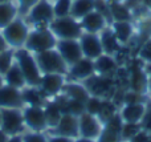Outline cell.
Wrapping results in <instances>:
<instances>
[{"label":"cell","instance_id":"cell-49","mask_svg":"<svg viewBox=\"0 0 151 142\" xmlns=\"http://www.w3.org/2000/svg\"><path fill=\"white\" fill-rule=\"evenodd\" d=\"M0 125H1V112H0Z\"/></svg>","mask_w":151,"mask_h":142},{"label":"cell","instance_id":"cell-18","mask_svg":"<svg viewBox=\"0 0 151 142\" xmlns=\"http://www.w3.org/2000/svg\"><path fill=\"white\" fill-rule=\"evenodd\" d=\"M78 21H80V24H81L82 31L89 32V33H99L102 29H105L107 25H109L106 19H105L99 12H97L96 9L89 12L88 15H85Z\"/></svg>","mask_w":151,"mask_h":142},{"label":"cell","instance_id":"cell-9","mask_svg":"<svg viewBox=\"0 0 151 142\" xmlns=\"http://www.w3.org/2000/svg\"><path fill=\"white\" fill-rule=\"evenodd\" d=\"M64 85H65V74L48 73L41 76L37 88L45 98H55L63 92Z\"/></svg>","mask_w":151,"mask_h":142},{"label":"cell","instance_id":"cell-6","mask_svg":"<svg viewBox=\"0 0 151 142\" xmlns=\"http://www.w3.org/2000/svg\"><path fill=\"white\" fill-rule=\"evenodd\" d=\"M28 21L35 25V28L49 27V24L55 20L53 4L49 0H39L27 15Z\"/></svg>","mask_w":151,"mask_h":142},{"label":"cell","instance_id":"cell-21","mask_svg":"<svg viewBox=\"0 0 151 142\" xmlns=\"http://www.w3.org/2000/svg\"><path fill=\"white\" fill-rule=\"evenodd\" d=\"M94 61V71L96 74H101V76H110L113 77L117 69L119 68L115 61L114 56L107 55V53H102L101 56L96 58Z\"/></svg>","mask_w":151,"mask_h":142},{"label":"cell","instance_id":"cell-20","mask_svg":"<svg viewBox=\"0 0 151 142\" xmlns=\"http://www.w3.org/2000/svg\"><path fill=\"white\" fill-rule=\"evenodd\" d=\"M110 27H111L114 35L117 36L118 41L121 43V45L129 44V41L137 33V28L134 21H111Z\"/></svg>","mask_w":151,"mask_h":142},{"label":"cell","instance_id":"cell-22","mask_svg":"<svg viewBox=\"0 0 151 142\" xmlns=\"http://www.w3.org/2000/svg\"><path fill=\"white\" fill-rule=\"evenodd\" d=\"M98 35H99V39H101V44H102L104 53L114 56L115 53H117V50L121 48V43L118 41L117 36L114 35V32H113L110 24L105 29H102Z\"/></svg>","mask_w":151,"mask_h":142},{"label":"cell","instance_id":"cell-41","mask_svg":"<svg viewBox=\"0 0 151 142\" xmlns=\"http://www.w3.org/2000/svg\"><path fill=\"white\" fill-rule=\"evenodd\" d=\"M48 142H73V138L64 137V136H56V134H53L52 137L48 138Z\"/></svg>","mask_w":151,"mask_h":142},{"label":"cell","instance_id":"cell-26","mask_svg":"<svg viewBox=\"0 0 151 142\" xmlns=\"http://www.w3.org/2000/svg\"><path fill=\"white\" fill-rule=\"evenodd\" d=\"M4 81L7 85L13 88H17V89H21V88L25 86V79H24L23 73H21L20 68H19L17 63L12 64L9 69L7 71V73L4 74Z\"/></svg>","mask_w":151,"mask_h":142},{"label":"cell","instance_id":"cell-19","mask_svg":"<svg viewBox=\"0 0 151 142\" xmlns=\"http://www.w3.org/2000/svg\"><path fill=\"white\" fill-rule=\"evenodd\" d=\"M147 102V101H146ZM146 102L138 104H125L119 108V116L123 122H133V124H141L142 118L146 112Z\"/></svg>","mask_w":151,"mask_h":142},{"label":"cell","instance_id":"cell-44","mask_svg":"<svg viewBox=\"0 0 151 142\" xmlns=\"http://www.w3.org/2000/svg\"><path fill=\"white\" fill-rule=\"evenodd\" d=\"M73 142H96V140H90V138H83V137H77L74 138Z\"/></svg>","mask_w":151,"mask_h":142},{"label":"cell","instance_id":"cell-48","mask_svg":"<svg viewBox=\"0 0 151 142\" xmlns=\"http://www.w3.org/2000/svg\"><path fill=\"white\" fill-rule=\"evenodd\" d=\"M7 1H9V0H0V3H7Z\"/></svg>","mask_w":151,"mask_h":142},{"label":"cell","instance_id":"cell-43","mask_svg":"<svg viewBox=\"0 0 151 142\" xmlns=\"http://www.w3.org/2000/svg\"><path fill=\"white\" fill-rule=\"evenodd\" d=\"M7 142H23V137H20L19 134H16V136H11V137L7 140Z\"/></svg>","mask_w":151,"mask_h":142},{"label":"cell","instance_id":"cell-5","mask_svg":"<svg viewBox=\"0 0 151 142\" xmlns=\"http://www.w3.org/2000/svg\"><path fill=\"white\" fill-rule=\"evenodd\" d=\"M82 84L89 92V94L99 97L102 100H110L114 90L117 89L113 77L101 76V74L96 73L93 76H90L89 79H86L85 81H82Z\"/></svg>","mask_w":151,"mask_h":142},{"label":"cell","instance_id":"cell-12","mask_svg":"<svg viewBox=\"0 0 151 142\" xmlns=\"http://www.w3.org/2000/svg\"><path fill=\"white\" fill-rule=\"evenodd\" d=\"M122 125L123 120L121 118L119 112H118L114 117H111L109 121L104 124V128H102L96 142H123L122 136H121Z\"/></svg>","mask_w":151,"mask_h":142},{"label":"cell","instance_id":"cell-11","mask_svg":"<svg viewBox=\"0 0 151 142\" xmlns=\"http://www.w3.org/2000/svg\"><path fill=\"white\" fill-rule=\"evenodd\" d=\"M24 124L32 132H44L48 129L44 106H27L23 112Z\"/></svg>","mask_w":151,"mask_h":142},{"label":"cell","instance_id":"cell-2","mask_svg":"<svg viewBox=\"0 0 151 142\" xmlns=\"http://www.w3.org/2000/svg\"><path fill=\"white\" fill-rule=\"evenodd\" d=\"M35 58L39 65V69L41 74L48 73H58V74H68L69 66L61 57L58 50L56 48L53 49H48L44 52L35 53Z\"/></svg>","mask_w":151,"mask_h":142},{"label":"cell","instance_id":"cell-37","mask_svg":"<svg viewBox=\"0 0 151 142\" xmlns=\"http://www.w3.org/2000/svg\"><path fill=\"white\" fill-rule=\"evenodd\" d=\"M141 126L142 129H145L147 133L151 134V101L149 98L146 102V112H145V116L141 121Z\"/></svg>","mask_w":151,"mask_h":142},{"label":"cell","instance_id":"cell-23","mask_svg":"<svg viewBox=\"0 0 151 142\" xmlns=\"http://www.w3.org/2000/svg\"><path fill=\"white\" fill-rule=\"evenodd\" d=\"M110 15L113 21H134L133 11L123 0L110 1Z\"/></svg>","mask_w":151,"mask_h":142},{"label":"cell","instance_id":"cell-27","mask_svg":"<svg viewBox=\"0 0 151 142\" xmlns=\"http://www.w3.org/2000/svg\"><path fill=\"white\" fill-rule=\"evenodd\" d=\"M44 113H45V120H47V125L50 129H53L58 124L60 118L63 117V112H61L60 106L56 104L55 100L47 101V104L44 105Z\"/></svg>","mask_w":151,"mask_h":142},{"label":"cell","instance_id":"cell-28","mask_svg":"<svg viewBox=\"0 0 151 142\" xmlns=\"http://www.w3.org/2000/svg\"><path fill=\"white\" fill-rule=\"evenodd\" d=\"M91 11H94V0H73L72 1L70 16L77 20L82 19Z\"/></svg>","mask_w":151,"mask_h":142},{"label":"cell","instance_id":"cell-31","mask_svg":"<svg viewBox=\"0 0 151 142\" xmlns=\"http://www.w3.org/2000/svg\"><path fill=\"white\" fill-rule=\"evenodd\" d=\"M72 1H73V0H56V1L53 3L55 19L56 17H65V16H70Z\"/></svg>","mask_w":151,"mask_h":142},{"label":"cell","instance_id":"cell-10","mask_svg":"<svg viewBox=\"0 0 151 142\" xmlns=\"http://www.w3.org/2000/svg\"><path fill=\"white\" fill-rule=\"evenodd\" d=\"M104 124L97 116L83 112L81 116H78V134L80 137L97 140L101 133Z\"/></svg>","mask_w":151,"mask_h":142},{"label":"cell","instance_id":"cell-50","mask_svg":"<svg viewBox=\"0 0 151 142\" xmlns=\"http://www.w3.org/2000/svg\"><path fill=\"white\" fill-rule=\"evenodd\" d=\"M109 1H119V0H109Z\"/></svg>","mask_w":151,"mask_h":142},{"label":"cell","instance_id":"cell-42","mask_svg":"<svg viewBox=\"0 0 151 142\" xmlns=\"http://www.w3.org/2000/svg\"><path fill=\"white\" fill-rule=\"evenodd\" d=\"M8 47L7 41L4 40V37H3V35H0V52H3V50H5Z\"/></svg>","mask_w":151,"mask_h":142},{"label":"cell","instance_id":"cell-33","mask_svg":"<svg viewBox=\"0 0 151 142\" xmlns=\"http://www.w3.org/2000/svg\"><path fill=\"white\" fill-rule=\"evenodd\" d=\"M102 101H104L102 98L96 97V96H90L88 98V101L85 102V112L93 114V116H98L102 106Z\"/></svg>","mask_w":151,"mask_h":142},{"label":"cell","instance_id":"cell-46","mask_svg":"<svg viewBox=\"0 0 151 142\" xmlns=\"http://www.w3.org/2000/svg\"><path fill=\"white\" fill-rule=\"evenodd\" d=\"M3 82H4V79H3V74H0V88L3 86Z\"/></svg>","mask_w":151,"mask_h":142},{"label":"cell","instance_id":"cell-39","mask_svg":"<svg viewBox=\"0 0 151 142\" xmlns=\"http://www.w3.org/2000/svg\"><path fill=\"white\" fill-rule=\"evenodd\" d=\"M23 142H48V138L40 132H32L24 136Z\"/></svg>","mask_w":151,"mask_h":142},{"label":"cell","instance_id":"cell-29","mask_svg":"<svg viewBox=\"0 0 151 142\" xmlns=\"http://www.w3.org/2000/svg\"><path fill=\"white\" fill-rule=\"evenodd\" d=\"M17 15V8L11 1L0 3V29L5 28L9 23H12Z\"/></svg>","mask_w":151,"mask_h":142},{"label":"cell","instance_id":"cell-40","mask_svg":"<svg viewBox=\"0 0 151 142\" xmlns=\"http://www.w3.org/2000/svg\"><path fill=\"white\" fill-rule=\"evenodd\" d=\"M150 137H151L150 133H147L145 129H141L129 142H149Z\"/></svg>","mask_w":151,"mask_h":142},{"label":"cell","instance_id":"cell-34","mask_svg":"<svg viewBox=\"0 0 151 142\" xmlns=\"http://www.w3.org/2000/svg\"><path fill=\"white\" fill-rule=\"evenodd\" d=\"M94 9L99 12L107 23H111V15H110V1L109 0H94Z\"/></svg>","mask_w":151,"mask_h":142},{"label":"cell","instance_id":"cell-3","mask_svg":"<svg viewBox=\"0 0 151 142\" xmlns=\"http://www.w3.org/2000/svg\"><path fill=\"white\" fill-rule=\"evenodd\" d=\"M49 29L57 40H78L83 33L80 21L72 16L56 17L49 24Z\"/></svg>","mask_w":151,"mask_h":142},{"label":"cell","instance_id":"cell-36","mask_svg":"<svg viewBox=\"0 0 151 142\" xmlns=\"http://www.w3.org/2000/svg\"><path fill=\"white\" fill-rule=\"evenodd\" d=\"M137 56L141 57L145 63H151V36L142 43Z\"/></svg>","mask_w":151,"mask_h":142},{"label":"cell","instance_id":"cell-35","mask_svg":"<svg viewBox=\"0 0 151 142\" xmlns=\"http://www.w3.org/2000/svg\"><path fill=\"white\" fill-rule=\"evenodd\" d=\"M13 61V52L5 49L0 52V74H5L7 71L12 66Z\"/></svg>","mask_w":151,"mask_h":142},{"label":"cell","instance_id":"cell-7","mask_svg":"<svg viewBox=\"0 0 151 142\" xmlns=\"http://www.w3.org/2000/svg\"><path fill=\"white\" fill-rule=\"evenodd\" d=\"M29 35L28 25L21 19H15L5 28H3V37L12 48H21L25 44Z\"/></svg>","mask_w":151,"mask_h":142},{"label":"cell","instance_id":"cell-13","mask_svg":"<svg viewBox=\"0 0 151 142\" xmlns=\"http://www.w3.org/2000/svg\"><path fill=\"white\" fill-rule=\"evenodd\" d=\"M81 45V50H82V56L88 57L90 60H96L98 56L104 53L101 44V39H99L98 33H89V32H83L81 37L78 39Z\"/></svg>","mask_w":151,"mask_h":142},{"label":"cell","instance_id":"cell-51","mask_svg":"<svg viewBox=\"0 0 151 142\" xmlns=\"http://www.w3.org/2000/svg\"><path fill=\"white\" fill-rule=\"evenodd\" d=\"M50 1H53V3H55V1H56V0H50Z\"/></svg>","mask_w":151,"mask_h":142},{"label":"cell","instance_id":"cell-17","mask_svg":"<svg viewBox=\"0 0 151 142\" xmlns=\"http://www.w3.org/2000/svg\"><path fill=\"white\" fill-rule=\"evenodd\" d=\"M23 106H24V101L20 89L9 86V85H3L0 88V109L3 108L20 109Z\"/></svg>","mask_w":151,"mask_h":142},{"label":"cell","instance_id":"cell-4","mask_svg":"<svg viewBox=\"0 0 151 142\" xmlns=\"http://www.w3.org/2000/svg\"><path fill=\"white\" fill-rule=\"evenodd\" d=\"M56 44H57L56 36L52 33L49 27H44V28H35L32 32H29L24 47L31 53H40L56 48Z\"/></svg>","mask_w":151,"mask_h":142},{"label":"cell","instance_id":"cell-14","mask_svg":"<svg viewBox=\"0 0 151 142\" xmlns=\"http://www.w3.org/2000/svg\"><path fill=\"white\" fill-rule=\"evenodd\" d=\"M56 49L58 50L68 66L73 65L81 57H83L78 40H57Z\"/></svg>","mask_w":151,"mask_h":142},{"label":"cell","instance_id":"cell-25","mask_svg":"<svg viewBox=\"0 0 151 142\" xmlns=\"http://www.w3.org/2000/svg\"><path fill=\"white\" fill-rule=\"evenodd\" d=\"M21 96H23L24 105L27 104L28 106H44L47 104V98L42 96L37 86H29L27 89H23Z\"/></svg>","mask_w":151,"mask_h":142},{"label":"cell","instance_id":"cell-32","mask_svg":"<svg viewBox=\"0 0 151 142\" xmlns=\"http://www.w3.org/2000/svg\"><path fill=\"white\" fill-rule=\"evenodd\" d=\"M142 129L141 124H133V122H123L122 130H121V136H122L123 142H129L139 130Z\"/></svg>","mask_w":151,"mask_h":142},{"label":"cell","instance_id":"cell-1","mask_svg":"<svg viewBox=\"0 0 151 142\" xmlns=\"http://www.w3.org/2000/svg\"><path fill=\"white\" fill-rule=\"evenodd\" d=\"M13 56H15L16 63H17L24 79H25V84L28 86H37L42 74L39 69L35 56L25 48H17Z\"/></svg>","mask_w":151,"mask_h":142},{"label":"cell","instance_id":"cell-45","mask_svg":"<svg viewBox=\"0 0 151 142\" xmlns=\"http://www.w3.org/2000/svg\"><path fill=\"white\" fill-rule=\"evenodd\" d=\"M7 140H8V136L0 129V142H7Z\"/></svg>","mask_w":151,"mask_h":142},{"label":"cell","instance_id":"cell-30","mask_svg":"<svg viewBox=\"0 0 151 142\" xmlns=\"http://www.w3.org/2000/svg\"><path fill=\"white\" fill-rule=\"evenodd\" d=\"M118 112H119V109H118V106L115 105L111 100H104L102 101L101 110H99V113L97 117L102 121V124H105V122L109 121L111 117H114Z\"/></svg>","mask_w":151,"mask_h":142},{"label":"cell","instance_id":"cell-24","mask_svg":"<svg viewBox=\"0 0 151 142\" xmlns=\"http://www.w3.org/2000/svg\"><path fill=\"white\" fill-rule=\"evenodd\" d=\"M63 94H65L68 98H72V100H77L81 101V102H86L88 98L90 97L89 92L86 90V88L83 86L82 82L80 81H73V82H68L64 85L63 88Z\"/></svg>","mask_w":151,"mask_h":142},{"label":"cell","instance_id":"cell-15","mask_svg":"<svg viewBox=\"0 0 151 142\" xmlns=\"http://www.w3.org/2000/svg\"><path fill=\"white\" fill-rule=\"evenodd\" d=\"M52 133L56 136H64L69 138H77L78 134V117L73 114H63L58 124L52 129Z\"/></svg>","mask_w":151,"mask_h":142},{"label":"cell","instance_id":"cell-16","mask_svg":"<svg viewBox=\"0 0 151 142\" xmlns=\"http://www.w3.org/2000/svg\"><path fill=\"white\" fill-rule=\"evenodd\" d=\"M94 73H96V71H94V61L88 57H81L77 63L70 65L68 69L69 77L72 80H74V81H80V82L85 81L86 79L93 76Z\"/></svg>","mask_w":151,"mask_h":142},{"label":"cell","instance_id":"cell-47","mask_svg":"<svg viewBox=\"0 0 151 142\" xmlns=\"http://www.w3.org/2000/svg\"><path fill=\"white\" fill-rule=\"evenodd\" d=\"M147 98H149V100H150V101H151V92H150V93H149V94H147Z\"/></svg>","mask_w":151,"mask_h":142},{"label":"cell","instance_id":"cell-38","mask_svg":"<svg viewBox=\"0 0 151 142\" xmlns=\"http://www.w3.org/2000/svg\"><path fill=\"white\" fill-rule=\"evenodd\" d=\"M39 0H17V12H20V15L23 16H27L28 12L31 11V8L33 7Z\"/></svg>","mask_w":151,"mask_h":142},{"label":"cell","instance_id":"cell-8","mask_svg":"<svg viewBox=\"0 0 151 142\" xmlns=\"http://www.w3.org/2000/svg\"><path fill=\"white\" fill-rule=\"evenodd\" d=\"M1 112V125L0 129L9 137V136H16L24 129V117L23 112L16 108H3Z\"/></svg>","mask_w":151,"mask_h":142}]
</instances>
